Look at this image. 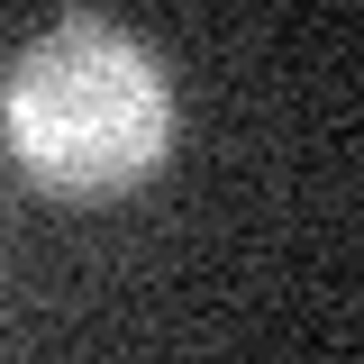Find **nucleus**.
I'll list each match as a JSON object with an SVG mask.
<instances>
[{
    "mask_svg": "<svg viewBox=\"0 0 364 364\" xmlns=\"http://www.w3.org/2000/svg\"><path fill=\"white\" fill-rule=\"evenodd\" d=\"M0 128H9V155H18V173L37 191L119 200L173 146V82L128 28L73 9L9 64Z\"/></svg>",
    "mask_w": 364,
    "mask_h": 364,
    "instance_id": "f257e3e1",
    "label": "nucleus"
}]
</instances>
